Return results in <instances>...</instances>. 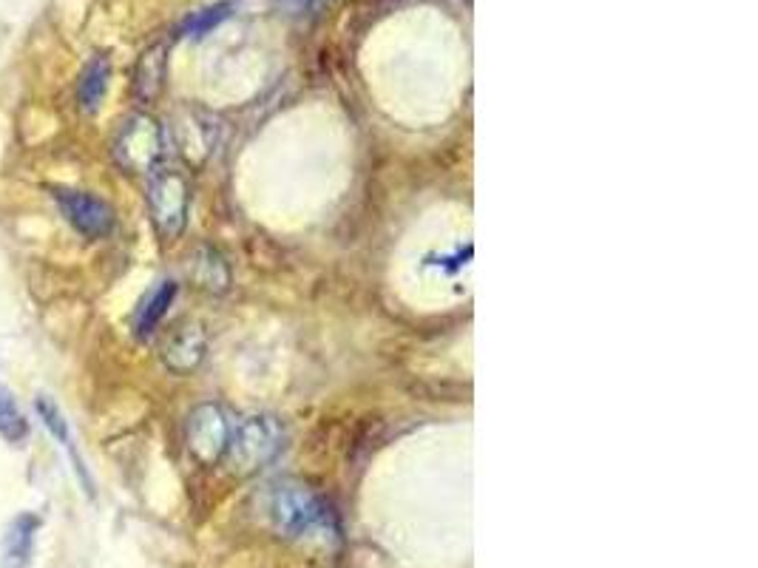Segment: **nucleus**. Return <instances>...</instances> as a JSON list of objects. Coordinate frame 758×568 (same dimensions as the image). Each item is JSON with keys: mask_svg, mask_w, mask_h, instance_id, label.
I'll return each instance as SVG.
<instances>
[{"mask_svg": "<svg viewBox=\"0 0 758 568\" xmlns=\"http://www.w3.org/2000/svg\"><path fill=\"white\" fill-rule=\"evenodd\" d=\"M273 521L290 537H316L333 532V512L313 489L284 487L273 498Z\"/></svg>", "mask_w": 758, "mask_h": 568, "instance_id": "1", "label": "nucleus"}, {"mask_svg": "<svg viewBox=\"0 0 758 568\" xmlns=\"http://www.w3.org/2000/svg\"><path fill=\"white\" fill-rule=\"evenodd\" d=\"M115 160L128 174H154L165 151L162 125L148 114H134L122 122L115 136Z\"/></svg>", "mask_w": 758, "mask_h": 568, "instance_id": "2", "label": "nucleus"}, {"mask_svg": "<svg viewBox=\"0 0 758 568\" xmlns=\"http://www.w3.org/2000/svg\"><path fill=\"white\" fill-rule=\"evenodd\" d=\"M282 449V426L273 415H248L239 424H234L228 444V460L234 469L253 472L275 458Z\"/></svg>", "mask_w": 758, "mask_h": 568, "instance_id": "3", "label": "nucleus"}, {"mask_svg": "<svg viewBox=\"0 0 758 568\" xmlns=\"http://www.w3.org/2000/svg\"><path fill=\"white\" fill-rule=\"evenodd\" d=\"M148 208L162 237L176 239L188 225L191 188L180 171H154L148 183Z\"/></svg>", "mask_w": 758, "mask_h": 568, "instance_id": "4", "label": "nucleus"}, {"mask_svg": "<svg viewBox=\"0 0 758 568\" xmlns=\"http://www.w3.org/2000/svg\"><path fill=\"white\" fill-rule=\"evenodd\" d=\"M230 433H234V424H230L228 413L219 404L196 406L188 418V429H185L188 449L202 463H216L219 458H225Z\"/></svg>", "mask_w": 758, "mask_h": 568, "instance_id": "5", "label": "nucleus"}, {"mask_svg": "<svg viewBox=\"0 0 758 568\" xmlns=\"http://www.w3.org/2000/svg\"><path fill=\"white\" fill-rule=\"evenodd\" d=\"M57 203L68 225L86 239H102L115 230V208L88 190H61Z\"/></svg>", "mask_w": 758, "mask_h": 568, "instance_id": "6", "label": "nucleus"}, {"mask_svg": "<svg viewBox=\"0 0 758 568\" xmlns=\"http://www.w3.org/2000/svg\"><path fill=\"white\" fill-rule=\"evenodd\" d=\"M41 528V517L32 512L18 514L0 537V568H29L34 555V537Z\"/></svg>", "mask_w": 758, "mask_h": 568, "instance_id": "7", "label": "nucleus"}, {"mask_svg": "<svg viewBox=\"0 0 758 568\" xmlns=\"http://www.w3.org/2000/svg\"><path fill=\"white\" fill-rule=\"evenodd\" d=\"M205 330L199 325H182L162 347V361L174 372H191L205 359Z\"/></svg>", "mask_w": 758, "mask_h": 568, "instance_id": "8", "label": "nucleus"}, {"mask_svg": "<svg viewBox=\"0 0 758 568\" xmlns=\"http://www.w3.org/2000/svg\"><path fill=\"white\" fill-rule=\"evenodd\" d=\"M108 80H111V63H108V57H91L88 66L83 68L80 83H77V100H80L83 111H91V114H95V111L100 109L102 100H106Z\"/></svg>", "mask_w": 758, "mask_h": 568, "instance_id": "9", "label": "nucleus"}, {"mask_svg": "<svg viewBox=\"0 0 758 568\" xmlns=\"http://www.w3.org/2000/svg\"><path fill=\"white\" fill-rule=\"evenodd\" d=\"M174 298H176L174 282H162L160 287H154V291L148 293L145 302H142L134 318V332L140 336V339H148V336L160 327V321L165 318L169 307L174 305Z\"/></svg>", "mask_w": 758, "mask_h": 568, "instance_id": "10", "label": "nucleus"}, {"mask_svg": "<svg viewBox=\"0 0 758 568\" xmlns=\"http://www.w3.org/2000/svg\"><path fill=\"white\" fill-rule=\"evenodd\" d=\"M162 80H165V46H154L140 57L134 75V95L142 102H151L162 91Z\"/></svg>", "mask_w": 758, "mask_h": 568, "instance_id": "11", "label": "nucleus"}, {"mask_svg": "<svg viewBox=\"0 0 758 568\" xmlns=\"http://www.w3.org/2000/svg\"><path fill=\"white\" fill-rule=\"evenodd\" d=\"M191 276H194V282L199 284V287L216 293H221L230 284L228 264H225V259H221L219 253L210 251V248H199V251H196L194 262H191Z\"/></svg>", "mask_w": 758, "mask_h": 568, "instance_id": "12", "label": "nucleus"}, {"mask_svg": "<svg viewBox=\"0 0 758 568\" xmlns=\"http://www.w3.org/2000/svg\"><path fill=\"white\" fill-rule=\"evenodd\" d=\"M0 438L12 444V447H21L23 440L29 438V420L23 415L21 404L12 395L9 386L0 384Z\"/></svg>", "mask_w": 758, "mask_h": 568, "instance_id": "13", "label": "nucleus"}, {"mask_svg": "<svg viewBox=\"0 0 758 568\" xmlns=\"http://www.w3.org/2000/svg\"><path fill=\"white\" fill-rule=\"evenodd\" d=\"M34 409H37V415H41L43 426H46L48 433H52L54 438L61 440L63 447L72 449V435H68V420L63 418L61 406L54 404V398H48V395H37V401H34Z\"/></svg>", "mask_w": 758, "mask_h": 568, "instance_id": "14", "label": "nucleus"}, {"mask_svg": "<svg viewBox=\"0 0 758 568\" xmlns=\"http://www.w3.org/2000/svg\"><path fill=\"white\" fill-rule=\"evenodd\" d=\"M230 3H219V7H214V9H205V12H199V14H194L188 21V34H194V37H202V34H208L210 29H216L219 26L225 18H230Z\"/></svg>", "mask_w": 758, "mask_h": 568, "instance_id": "15", "label": "nucleus"}]
</instances>
